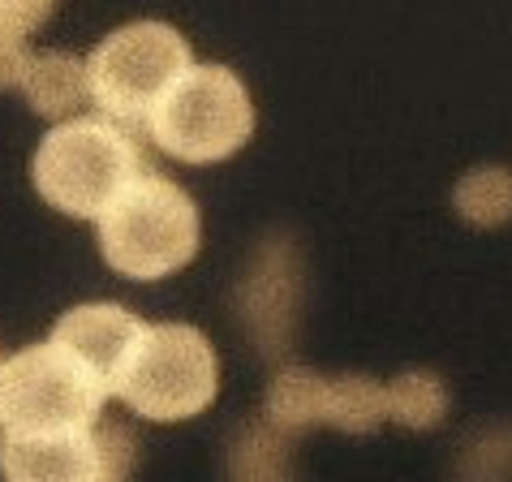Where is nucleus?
Listing matches in <instances>:
<instances>
[{
	"mask_svg": "<svg viewBox=\"0 0 512 482\" xmlns=\"http://www.w3.org/2000/svg\"><path fill=\"white\" fill-rule=\"evenodd\" d=\"M142 173V143L130 125L112 117H74L52 125L31 164L39 198L74 220H99Z\"/></svg>",
	"mask_w": 512,
	"mask_h": 482,
	"instance_id": "nucleus-1",
	"label": "nucleus"
},
{
	"mask_svg": "<svg viewBox=\"0 0 512 482\" xmlns=\"http://www.w3.org/2000/svg\"><path fill=\"white\" fill-rule=\"evenodd\" d=\"M95 224L104 263L138 285L181 272L186 263H194L198 241H203L198 203L186 194V186H177L155 168L134 177Z\"/></svg>",
	"mask_w": 512,
	"mask_h": 482,
	"instance_id": "nucleus-2",
	"label": "nucleus"
},
{
	"mask_svg": "<svg viewBox=\"0 0 512 482\" xmlns=\"http://www.w3.org/2000/svg\"><path fill=\"white\" fill-rule=\"evenodd\" d=\"M142 130L181 164H220L254 134V99L229 65H190L151 108Z\"/></svg>",
	"mask_w": 512,
	"mask_h": 482,
	"instance_id": "nucleus-3",
	"label": "nucleus"
},
{
	"mask_svg": "<svg viewBox=\"0 0 512 482\" xmlns=\"http://www.w3.org/2000/svg\"><path fill=\"white\" fill-rule=\"evenodd\" d=\"M108 388L69 358L61 345L13 349L0 366V431L5 435H61L104 422Z\"/></svg>",
	"mask_w": 512,
	"mask_h": 482,
	"instance_id": "nucleus-4",
	"label": "nucleus"
},
{
	"mask_svg": "<svg viewBox=\"0 0 512 482\" xmlns=\"http://www.w3.org/2000/svg\"><path fill=\"white\" fill-rule=\"evenodd\" d=\"M220 392L216 345L194 323H147L112 396L147 422L198 418Z\"/></svg>",
	"mask_w": 512,
	"mask_h": 482,
	"instance_id": "nucleus-5",
	"label": "nucleus"
},
{
	"mask_svg": "<svg viewBox=\"0 0 512 482\" xmlns=\"http://www.w3.org/2000/svg\"><path fill=\"white\" fill-rule=\"evenodd\" d=\"M194 65L186 35L168 22H130L104 35L87 56L91 99L104 117L121 125H142L151 108L168 95V87Z\"/></svg>",
	"mask_w": 512,
	"mask_h": 482,
	"instance_id": "nucleus-6",
	"label": "nucleus"
},
{
	"mask_svg": "<svg viewBox=\"0 0 512 482\" xmlns=\"http://www.w3.org/2000/svg\"><path fill=\"white\" fill-rule=\"evenodd\" d=\"M383 418H388V384L371 375H319L310 366L280 371L263 401V422H272L284 435L306 427L366 435Z\"/></svg>",
	"mask_w": 512,
	"mask_h": 482,
	"instance_id": "nucleus-7",
	"label": "nucleus"
},
{
	"mask_svg": "<svg viewBox=\"0 0 512 482\" xmlns=\"http://www.w3.org/2000/svg\"><path fill=\"white\" fill-rule=\"evenodd\" d=\"M134 435L112 422L61 435H5L0 474L5 482H130Z\"/></svg>",
	"mask_w": 512,
	"mask_h": 482,
	"instance_id": "nucleus-8",
	"label": "nucleus"
},
{
	"mask_svg": "<svg viewBox=\"0 0 512 482\" xmlns=\"http://www.w3.org/2000/svg\"><path fill=\"white\" fill-rule=\"evenodd\" d=\"M142 332H147V319H138L130 306H121V302H87V306L65 310V315L56 319V328H52L48 340L52 345H61L69 358H78L99 379V384L112 392Z\"/></svg>",
	"mask_w": 512,
	"mask_h": 482,
	"instance_id": "nucleus-9",
	"label": "nucleus"
},
{
	"mask_svg": "<svg viewBox=\"0 0 512 482\" xmlns=\"http://www.w3.org/2000/svg\"><path fill=\"white\" fill-rule=\"evenodd\" d=\"M241 310H246L250 332L263 340L267 353H280L297 310V267L289 246H267L259 254L246 289H241Z\"/></svg>",
	"mask_w": 512,
	"mask_h": 482,
	"instance_id": "nucleus-10",
	"label": "nucleus"
},
{
	"mask_svg": "<svg viewBox=\"0 0 512 482\" xmlns=\"http://www.w3.org/2000/svg\"><path fill=\"white\" fill-rule=\"evenodd\" d=\"M18 91L26 95L31 112L61 125V121H74L78 108L91 99V69L78 52H65V48L31 52Z\"/></svg>",
	"mask_w": 512,
	"mask_h": 482,
	"instance_id": "nucleus-11",
	"label": "nucleus"
},
{
	"mask_svg": "<svg viewBox=\"0 0 512 482\" xmlns=\"http://www.w3.org/2000/svg\"><path fill=\"white\" fill-rule=\"evenodd\" d=\"M452 207L478 229H495V224L512 220V168L504 164L469 168L457 181V190H452Z\"/></svg>",
	"mask_w": 512,
	"mask_h": 482,
	"instance_id": "nucleus-12",
	"label": "nucleus"
},
{
	"mask_svg": "<svg viewBox=\"0 0 512 482\" xmlns=\"http://www.w3.org/2000/svg\"><path fill=\"white\" fill-rule=\"evenodd\" d=\"M448 414V388L435 371H405L388 384V418L409 431H431Z\"/></svg>",
	"mask_w": 512,
	"mask_h": 482,
	"instance_id": "nucleus-13",
	"label": "nucleus"
},
{
	"mask_svg": "<svg viewBox=\"0 0 512 482\" xmlns=\"http://www.w3.org/2000/svg\"><path fill=\"white\" fill-rule=\"evenodd\" d=\"M56 0H0V44H26L52 18Z\"/></svg>",
	"mask_w": 512,
	"mask_h": 482,
	"instance_id": "nucleus-14",
	"label": "nucleus"
},
{
	"mask_svg": "<svg viewBox=\"0 0 512 482\" xmlns=\"http://www.w3.org/2000/svg\"><path fill=\"white\" fill-rule=\"evenodd\" d=\"M5 358H9V353H5V349H0V366H5Z\"/></svg>",
	"mask_w": 512,
	"mask_h": 482,
	"instance_id": "nucleus-15",
	"label": "nucleus"
},
{
	"mask_svg": "<svg viewBox=\"0 0 512 482\" xmlns=\"http://www.w3.org/2000/svg\"><path fill=\"white\" fill-rule=\"evenodd\" d=\"M0 444H5V431H0Z\"/></svg>",
	"mask_w": 512,
	"mask_h": 482,
	"instance_id": "nucleus-16",
	"label": "nucleus"
}]
</instances>
